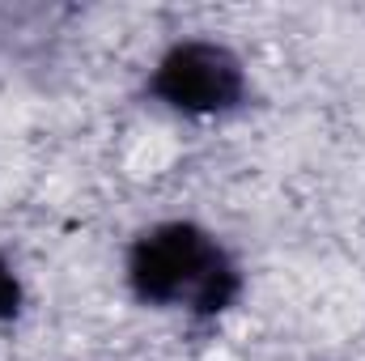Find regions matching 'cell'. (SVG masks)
Listing matches in <instances>:
<instances>
[{"label": "cell", "instance_id": "obj_3", "mask_svg": "<svg viewBox=\"0 0 365 361\" xmlns=\"http://www.w3.org/2000/svg\"><path fill=\"white\" fill-rule=\"evenodd\" d=\"M17 310H21V280H17L13 264L0 255V319H13Z\"/></svg>", "mask_w": 365, "mask_h": 361}, {"label": "cell", "instance_id": "obj_1", "mask_svg": "<svg viewBox=\"0 0 365 361\" xmlns=\"http://www.w3.org/2000/svg\"><path fill=\"white\" fill-rule=\"evenodd\" d=\"M128 280L140 302L191 315H221L238 298L234 260L191 221H166L140 234L128 255Z\"/></svg>", "mask_w": 365, "mask_h": 361}, {"label": "cell", "instance_id": "obj_2", "mask_svg": "<svg viewBox=\"0 0 365 361\" xmlns=\"http://www.w3.org/2000/svg\"><path fill=\"white\" fill-rule=\"evenodd\" d=\"M149 90L182 115H221L247 98V73L230 47L212 39H187L158 60Z\"/></svg>", "mask_w": 365, "mask_h": 361}]
</instances>
